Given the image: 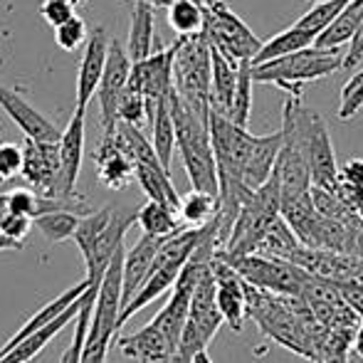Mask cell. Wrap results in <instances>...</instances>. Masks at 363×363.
Returning <instances> with one entry per match:
<instances>
[{"instance_id":"7a4b0ae2","label":"cell","mask_w":363,"mask_h":363,"mask_svg":"<svg viewBox=\"0 0 363 363\" xmlns=\"http://www.w3.org/2000/svg\"><path fill=\"white\" fill-rule=\"evenodd\" d=\"M282 134L301 146L306 161H309L311 183L334 191L341 171L334 156L329 129H326V121L321 119V114L304 106L299 96H289L282 106Z\"/></svg>"},{"instance_id":"4316f807","label":"cell","mask_w":363,"mask_h":363,"mask_svg":"<svg viewBox=\"0 0 363 363\" xmlns=\"http://www.w3.org/2000/svg\"><path fill=\"white\" fill-rule=\"evenodd\" d=\"M314 43H316L314 33L299 28V25H291V28L282 30V33L269 38L267 43L262 45V50H259L257 57L252 60V65H262V62H269V60L284 57V55L299 52V50H304V48H311Z\"/></svg>"},{"instance_id":"6f0895ef","label":"cell","mask_w":363,"mask_h":363,"mask_svg":"<svg viewBox=\"0 0 363 363\" xmlns=\"http://www.w3.org/2000/svg\"><path fill=\"white\" fill-rule=\"evenodd\" d=\"M211 3H216V0H203V5H211Z\"/></svg>"},{"instance_id":"f1b7e54d","label":"cell","mask_w":363,"mask_h":363,"mask_svg":"<svg viewBox=\"0 0 363 363\" xmlns=\"http://www.w3.org/2000/svg\"><path fill=\"white\" fill-rule=\"evenodd\" d=\"M220 208V198L213 193H203L193 188L191 193L181 198V208H178V216H181L186 228H203L208 225L213 218L218 216Z\"/></svg>"},{"instance_id":"bcb514c9","label":"cell","mask_w":363,"mask_h":363,"mask_svg":"<svg viewBox=\"0 0 363 363\" xmlns=\"http://www.w3.org/2000/svg\"><path fill=\"white\" fill-rule=\"evenodd\" d=\"M361 60H363V20H361L359 30H356L354 40L349 43V52L344 55V69H354Z\"/></svg>"},{"instance_id":"d6986e66","label":"cell","mask_w":363,"mask_h":363,"mask_svg":"<svg viewBox=\"0 0 363 363\" xmlns=\"http://www.w3.org/2000/svg\"><path fill=\"white\" fill-rule=\"evenodd\" d=\"M89 287H91L89 279L84 277L79 284H74V287L65 289L62 294H57V296H55V299H50L48 304L43 306V309L35 311V314L30 316V319L25 321V324L20 326L18 331H15V334L10 336V339L5 341L3 346H0V356L8 354V351L13 349L15 344H20V341H23V339H28V336L38 334V331H40V329H45V326H48V324H52V321L57 319V316L62 314V311H67L77 299H82V296H84L86 291H89Z\"/></svg>"},{"instance_id":"b9f144b4","label":"cell","mask_w":363,"mask_h":363,"mask_svg":"<svg viewBox=\"0 0 363 363\" xmlns=\"http://www.w3.org/2000/svg\"><path fill=\"white\" fill-rule=\"evenodd\" d=\"M23 148L15 144H0V181H10L23 173Z\"/></svg>"},{"instance_id":"44dd1931","label":"cell","mask_w":363,"mask_h":363,"mask_svg":"<svg viewBox=\"0 0 363 363\" xmlns=\"http://www.w3.org/2000/svg\"><path fill=\"white\" fill-rule=\"evenodd\" d=\"M84 296H82V299H77L67 311H62V314H60L57 319L52 321V324H48L45 329H40L38 334L23 339L20 344H15L13 349L8 351V354L0 356V363H30L33 359H38V356L43 354L45 346H48L50 341H52L55 336H57L60 331L65 329V326H69V321H74L77 316H79V309H82V304H84Z\"/></svg>"},{"instance_id":"91938a15","label":"cell","mask_w":363,"mask_h":363,"mask_svg":"<svg viewBox=\"0 0 363 363\" xmlns=\"http://www.w3.org/2000/svg\"><path fill=\"white\" fill-rule=\"evenodd\" d=\"M309 3H324V0H309Z\"/></svg>"},{"instance_id":"cb8c5ba5","label":"cell","mask_w":363,"mask_h":363,"mask_svg":"<svg viewBox=\"0 0 363 363\" xmlns=\"http://www.w3.org/2000/svg\"><path fill=\"white\" fill-rule=\"evenodd\" d=\"M136 181L144 188L148 201H158L171 206L173 211L181 208V196H178L176 186L171 181V171L163 166H146V163H136Z\"/></svg>"},{"instance_id":"681fc988","label":"cell","mask_w":363,"mask_h":363,"mask_svg":"<svg viewBox=\"0 0 363 363\" xmlns=\"http://www.w3.org/2000/svg\"><path fill=\"white\" fill-rule=\"evenodd\" d=\"M10 213V196L8 193H0V220Z\"/></svg>"},{"instance_id":"4fadbf2b","label":"cell","mask_w":363,"mask_h":363,"mask_svg":"<svg viewBox=\"0 0 363 363\" xmlns=\"http://www.w3.org/2000/svg\"><path fill=\"white\" fill-rule=\"evenodd\" d=\"M213 274H216V301L225 324L238 334L242 331V321L247 316V282L240 272L216 252L213 257Z\"/></svg>"},{"instance_id":"ab89813d","label":"cell","mask_w":363,"mask_h":363,"mask_svg":"<svg viewBox=\"0 0 363 363\" xmlns=\"http://www.w3.org/2000/svg\"><path fill=\"white\" fill-rule=\"evenodd\" d=\"M10 196V213H20V216L38 218L40 216V193L28 191V188H15L8 193Z\"/></svg>"},{"instance_id":"2e32d148","label":"cell","mask_w":363,"mask_h":363,"mask_svg":"<svg viewBox=\"0 0 363 363\" xmlns=\"http://www.w3.org/2000/svg\"><path fill=\"white\" fill-rule=\"evenodd\" d=\"M136 223V213H119L114 211L111 216L109 225L106 230L101 233V238L96 240L94 250H91L89 259H84V269H86V279H89L91 289L99 291V284H101V277H104L106 267H109L111 257H114L116 250L124 245V238H126V230Z\"/></svg>"},{"instance_id":"db71d44e","label":"cell","mask_w":363,"mask_h":363,"mask_svg":"<svg viewBox=\"0 0 363 363\" xmlns=\"http://www.w3.org/2000/svg\"><path fill=\"white\" fill-rule=\"evenodd\" d=\"M354 354L363 356V334H356V341H354Z\"/></svg>"},{"instance_id":"5bb4252c","label":"cell","mask_w":363,"mask_h":363,"mask_svg":"<svg viewBox=\"0 0 363 363\" xmlns=\"http://www.w3.org/2000/svg\"><path fill=\"white\" fill-rule=\"evenodd\" d=\"M109 45L111 40L106 38L104 28H96L89 33L84 43V52H82L79 72H77V106L74 109L86 111L89 101L94 99L96 89H99L101 74L106 67V57H109Z\"/></svg>"},{"instance_id":"277c9868","label":"cell","mask_w":363,"mask_h":363,"mask_svg":"<svg viewBox=\"0 0 363 363\" xmlns=\"http://www.w3.org/2000/svg\"><path fill=\"white\" fill-rule=\"evenodd\" d=\"M339 69H344V57L339 55V50H324L311 45L299 52L284 55V57L269 60L262 65H252V77L255 82L274 84L287 91L289 96L301 99V86L306 82L324 79Z\"/></svg>"},{"instance_id":"d4e9b609","label":"cell","mask_w":363,"mask_h":363,"mask_svg":"<svg viewBox=\"0 0 363 363\" xmlns=\"http://www.w3.org/2000/svg\"><path fill=\"white\" fill-rule=\"evenodd\" d=\"M136 223L146 235H156V238H171V235L181 233L186 228L178 211H173L171 206L158 201H146L136 211Z\"/></svg>"},{"instance_id":"816d5d0a","label":"cell","mask_w":363,"mask_h":363,"mask_svg":"<svg viewBox=\"0 0 363 363\" xmlns=\"http://www.w3.org/2000/svg\"><path fill=\"white\" fill-rule=\"evenodd\" d=\"M134 3H148V5H153V8H168L173 0H134Z\"/></svg>"},{"instance_id":"7dc6e473","label":"cell","mask_w":363,"mask_h":363,"mask_svg":"<svg viewBox=\"0 0 363 363\" xmlns=\"http://www.w3.org/2000/svg\"><path fill=\"white\" fill-rule=\"evenodd\" d=\"M341 178L349 183H356V186H363V158L346 161L344 168H341Z\"/></svg>"},{"instance_id":"680465c9","label":"cell","mask_w":363,"mask_h":363,"mask_svg":"<svg viewBox=\"0 0 363 363\" xmlns=\"http://www.w3.org/2000/svg\"><path fill=\"white\" fill-rule=\"evenodd\" d=\"M359 218H361V223H363V206H361V211H359Z\"/></svg>"},{"instance_id":"9a60e30c","label":"cell","mask_w":363,"mask_h":363,"mask_svg":"<svg viewBox=\"0 0 363 363\" xmlns=\"http://www.w3.org/2000/svg\"><path fill=\"white\" fill-rule=\"evenodd\" d=\"M0 109L8 114V119L23 131L28 139L35 141H60L62 131L43 114L38 111L20 91L10 89V86L0 84Z\"/></svg>"},{"instance_id":"ee69618b","label":"cell","mask_w":363,"mask_h":363,"mask_svg":"<svg viewBox=\"0 0 363 363\" xmlns=\"http://www.w3.org/2000/svg\"><path fill=\"white\" fill-rule=\"evenodd\" d=\"M334 193L351 208V211H356V213L361 211V206H363V186H356V183H349V181H344V178H339Z\"/></svg>"},{"instance_id":"ac0fdd59","label":"cell","mask_w":363,"mask_h":363,"mask_svg":"<svg viewBox=\"0 0 363 363\" xmlns=\"http://www.w3.org/2000/svg\"><path fill=\"white\" fill-rule=\"evenodd\" d=\"M84 116L86 111L74 109L72 119H69L67 129L60 136V156H62V191L60 196L77 198V178L82 171V161H84Z\"/></svg>"},{"instance_id":"3957f363","label":"cell","mask_w":363,"mask_h":363,"mask_svg":"<svg viewBox=\"0 0 363 363\" xmlns=\"http://www.w3.org/2000/svg\"><path fill=\"white\" fill-rule=\"evenodd\" d=\"M203 228H206V225H203ZM203 228H183L181 233L163 240L151 274H148L146 282L141 284V289L134 294V299L124 306V311H121V316H119V326H124L126 321L134 314H139L144 306L153 304L158 296H163L166 291L173 289V284L178 282L183 267H186V262L193 257L196 247L201 245Z\"/></svg>"},{"instance_id":"f907efd6","label":"cell","mask_w":363,"mask_h":363,"mask_svg":"<svg viewBox=\"0 0 363 363\" xmlns=\"http://www.w3.org/2000/svg\"><path fill=\"white\" fill-rule=\"evenodd\" d=\"M319 363H349V354H334V356H324Z\"/></svg>"},{"instance_id":"836d02e7","label":"cell","mask_w":363,"mask_h":363,"mask_svg":"<svg viewBox=\"0 0 363 363\" xmlns=\"http://www.w3.org/2000/svg\"><path fill=\"white\" fill-rule=\"evenodd\" d=\"M252 84H255L252 62H250V60H242V62H240V77H238V89H235V101H233V109H230L228 119H233L235 124L245 126V129H247L250 111H252Z\"/></svg>"},{"instance_id":"f5cc1de1","label":"cell","mask_w":363,"mask_h":363,"mask_svg":"<svg viewBox=\"0 0 363 363\" xmlns=\"http://www.w3.org/2000/svg\"><path fill=\"white\" fill-rule=\"evenodd\" d=\"M193 363H213V361H211V356H208V349L198 351V354L193 356Z\"/></svg>"},{"instance_id":"7bdbcfd3","label":"cell","mask_w":363,"mask_h":363,"mask_svg":"<svg viewBox=\"0 0 363 363\" xmlns=\"http://www.w3.org/2000/svg\"><path fill=\"white\" fill-rule=\"evenodd\" d=\"M0 228L8 238L18 240V242H25V238L30 235V230L35 228L33 218L28 216H20V213H8L3 220H0Z\"/></svg>"},{"instance_id":"e575fe53","label":"cell","mask_w":363,"mask_h":363,"mask_svg":"<svg viewBox=\"0 0 363 363\" xmlns=\"http://www.w3.org/2000/svg\"><path fill=\"white\" fill-rule=\"evenodd\" d=\"M94 301H96V289H89L84 296V304H82V309H79V316L74 319V336H72V341H69L67 349H65L60 363H79L82 349H84V341H86V331H89V324H91Z\"/></svg>"},{"instance_id":"f6af8a7d","label":"cell","mask_w":363,"mask_h":363,"mask_svg":"<svg viewBox=\"0 0 363 363\" xmlns=\"http://www.w3.org/2000/svg\"><path fill=\"white\" fill-rule=\"evenodd\" d=\"M339 289L351 309L363 319V282H339Z\"/></svg>"},{"instance_id":"d590c367","label":"cell","mask_w":363,"mask_h":363,"mask_svg":"<svg viewBox=\"0 0 363 363\" xmlns=\"http://www.w3.org/2000/svg\"><path fill=\"white\" fill-rule=\"evenodd\" d=\"M349 3H351V0H324V3H316L314 8H311L309 13L301 15L294 25L309 30V33H314L316 38H319V35L324 33V30L329 28V25L334 23L341 13H344V8Z\"/></svg>"},{"instance_id":"8d00e7d4","label":"cell","mask_w":363,"mask_h":363,"mask_svg":"<svg viewBox=\"0 0 363 363\" xmlns=\"http://www.w3.org/2000/svg\"><path fill=\"white\" fill-rule=\"evenodd\" d=\"M363 106V69L356 72L341 89V101H339V119L341 121H351Z\"/></svg>"},{"instance_id":"11a10c76","label":"cell","mask_w":363,"mask_h":363,"mask_svg":"<svg viewBox=\"0 0 363 363\" xmlns=\"http://www.w3.org/2000/svg\"><path fill=\"white\" fill-rule=\"evenodd\" d=\"M349 363H363V356H359V354H351V356H349Z\"/></svg>"},{"instance_id":"c3c4849f","label":"cell","mask_w":363,"mask_h":363,"mask_svg":"<svg viewBox=\"0 0 363 363\" xmlns=\"http://www.w3.org/2000/svg\"><path fill=\"white\" fill-rule=\"evenodd\" d=\"M5 250H23V242L8 238V235L3 233V228H0V252H5Z\"/></svg>"},{"instance_id":"d6a6232c","label":"cell","mask_w":363,"mask_h":363,"mask_svg":"<svg viewBox=\"0 0 363 363\" xmlns=\"http://www.w3.org/2000/svg\"><path fill=\"white\" fill-rule=\"evenodd\" d=\"M82 216L79 213H72V211H55V213H45V216H38L33 220L35 228L43 233V238L48 242L57 245V242H65V240H72L77 225H79Z\"/></svg>"},{"instance_id":"4dcf8cb0","label":"cell","mask_w":363,"mask_h":363,"mask_svg":"<svg viewBox=\"0 0 363 363\" xmlns=\"http://www.w3.org/2000/svg\"><path fill=\"white\" fill-rule=\"evenodd\" d=\"M111 216H114V208H99V211H91V213H86V216H82L79 225H77V230L72 235V242L82 252V259H89L91 250H94L96 240H99L101 233L106 230Z\"/></svg>"},{"instance_id":"603a6c76","label":"cell","mask_w":363,"mask_h":363,"mask_svg":"<svg viewBox=\"0 0 363 363\" xmlns=\"http://www.w3.org/2000/svg\"><path fill=\"white\" fill-rule=\"evenodd\" d=\"M153 38H156V15H153V5L136 3L134 13H131L129 40H126V52H129L131 62H141V60L151 57Z\"/></svg>"},{"instance_id":"9f6ffc18","label":"cell","mask_w":363,"mask_h":363,"mask_svg":"<svg viewBox=\"0 0 363 363\" xmlns=\"http://www.w3.org/2000/svg\"><path fill=\"white\" fill-rule=\"evenodd\" d=\"M74 5H82V3H86V0H72Z\"/></svg>"},{"instance_id":"5b68a950","label":"cell","mask_w":363,"mask_h":363,"mask_svg":"<svg viewBox=\"0 0 363 363\" xmlns=\"http://www.w3.org/2000/svg\"><path fill=\"white\" fill-rule=\"evenodd\" d=\"M213 48L206 33L178 38L173 60V86L178 96L203 119H211Z\"/></svg>"},{"instance_id":"1f68e13d","label":"cell","mask_w":363,"mask_h":363,"mask_svg":"<svg viewBox=\"0 0 363 363\" xmlns=\"http://www.w3.org/2000/svg\"><path fill=\"white\" fill-rule=\"evenodd\" d=\"M299 238H296V233L291 230V225L284 220V216H279L274 220L272 225H269V230L264 233L262 242H259L257 252L259 255H272V257H282V259H289L291 255L296 252V247H299Z\"/></svg>"},{"instance_id":"6da1fadb","label":"cell","mask_w":363,"mask_h":363,"mask_svg":"<svg viewBox=\"0 0 363 363\" xmlns=\"http://www.w3.org/2000/svg\"><path fill=\"white\" fill-rule=\"evenodd\" d=\"M171 114L176 124V151L181 153L183 168L196 191L220 196V176L218 161L213 151L211 124L201 114L191 109L186 101L178 96V91H171Z\"/></svg>"},{"instance_id":"8fae6325","label":"cell","mask_w":363,"mask_h":363,"mask_svg":"<svg viewBox=\"0 0 363 363\" xmlns=\"http://www.w3.org/2000/svg\"><path fill=\"white\" fill-rule=\"evenodd\" d=\"M176 48H178V40L171 48L158 50L151 57L141 60V62H134V67H131L129 86L139 89L141 94L146 96L148 121H151L158 101L168 99L171 91L176 89V86H173V60H176Z\"/></svg>"},{"instance_id":"ba28073f","label":"cell","mask_w":363,"mask_h":363,"mask_svg":"<svg viewBox=\"0 0 363 363\" xmlns=\"http://www.w3.org/2000/svg\"><path fill=\"white\" fill-rule=\"evenodd\" d=\"M220 255V252H218ZM223 257V255H220ZM240 277L247 284L274 294H301L306 282V272L291 259L272 257V255H240V257H225Z\"/></svg>"},{"instance_id":"7c38bea8","label":"cell","mask_w":363,"mask_h":363,"mask_svg":"<svg viewBox=\"0 0 363 363\" xmlns=\"http://www.w3.org/2000/svg\"><path fill=\"white\" fill-rule=\"evenodd\" d=\"M23 173L20 176L40 196H60L62 191V156L60 141L28 139L23 146Z\"/></svg>"},{"instance_id":"60d3db41","label":"cell","mask_w":363,"mask_h":363,"mask_svg":"<svg viewBox=\"0 0 363 363\" xmlns=\"http://www.w3.org/2000/svg\"><path fill=\"white\" fill-rule=\"evenodd\" d=\"M40 15L50 28H60L69 18H74V3L72 0H43Z\"/></svg>"},{"instance_id":"ffe728a7","label":"cell","mask_w":363,"mask_h":363,"mask_svg":"<svg viewBox=\"0 0 363 363\" xmlns=\"http://www.w3.org/2000/svg\"><path fill=\"white\" fill-rule=\"evenodd\" d=\"M163 240L166 238H156V235L144 233L134 247L126 250V255H124V306L134 299V294L141 289V284H144L146 277L151 274L153 262H156Z\"/></svg>"},{"instance_id":"74e56055","label":"cell","mask_w":363,"mask_h":363,"mask_svg":"<svg viewBox=\"0 0 363 363\" xmlns=\"http://www.w3.org/2000/svg\"><path fill=\"white\" fill-rule=\"evenodd\" d=\"M119 121H126V124H134V126H141L144 121H148V101L139 89H134V86H129V89L124 91V96H121Z\"/></svg>"},{"instance_id":"52a82bcc","label":"cell","mask_w":363,"mask_h":363,"mask_svg":"<svg viewBox=\"0 0 363 363\" xmlns=\"http://www.w3.org/2000/svg\"><path fill=\"white\" fill-rule=\"evenodd\" d=\"M124 255L126 247L121 245L111 257L104 277H101L94 311H91V324L89 331H86V344L111 346V339L121 329L119 316L121 309H124Z\"/></svg>"},{"instance_id":"30bf717a","label":"cell","mask_w":363,"mask_h":363,"mask_svg":"<svg viewBox=\"0 0 363 363\" xmlns=\"http://www.w3.org/2000/svg\"><path fill=\"white\" fill-rule=\"evenodd\" d=\"M131 67H134V62H131L126 48L121 43H116V40H111L104 74H101L99 89H96L104 134H111L116 129V124H119V101L124 96V91L129 89Z\"/></svg>"},{"instance_id":"484cf974","label":"cell","mask_w":363,"mask_h":363,"mask_svg":"<svg viewBox=\"0 0 363 363\" xmlns=\"http://www.w3.org/2000/svg\"><path fill=\"white\" fill-rule=\"evenodd\" d=\"M363 20V0H351L349 5L344 8V13L324 30V33L316 38V48H324V50H339L341 45L351 43L359 30Z\"/></svg>"},{"instance_id":"83f0119b","label":"cell","mask_w":363,"mask_h":363,"mask_svg":"<svg viewBox=\"0 0 363 363\" xmlns=\"http://www.w3.org/2000/svg\"><path fill=\"white\" fill-rule=\"evenodd\" d=\"M151 129H153L151 144L156 148L161 163L171 171L173 151H176V124H173V114H171V96L156 104V111L151 116Z\"/></svg>"},{"instance_id":"8992f818","label":"cell","mask_w":363,"mask_h":363,"mask_svg":"<svg viewBox=\"0 0 363 363\" xmlns=\"http://www.w3.org/2000/svg\"><path fill=\"white\" fill-rule=\"evenodd\" d=\"M279 216H282V191H279L277 176L272 173L269 181L262 183L252 193V198L242 206L238 220H235L233 233H230L228 245L218 252L223 257H240V255L257 252L264 233Z\"/></svg>"},{"instance_id":"7402d4cb","label":"cell","mask_w":363,"mask_h":363,"mask_svg":"<svg viewBox=\"0 0 363 363\" xmlns=\"http://www.w3.org/2000/svg\"><path fill=\"white\" fill-rule=\"evenodd\" d=\"M213 48V45H211ZM240 62L220 50L213 48V84H211V109L218 114L230 116L235 101V89H238Z\"/></svg>"},{"instance_id":"e0dca14e","label":"cell","mask_w":363,"mask_h":363,"mask_svg":"<svg viewBox=\"0 0 363 363\" xmlns=\"http://www.w3.org/2000/svg\"><path fill=\"white\" fill-rule=\"evenodd\" d=\"M94 163L101 186L109 188V191H124L136 178L134 158L121 148L114 134H104V141H101L94 153Z\"/></svg>"},{"instance_id":"f546056e","label":"cell","mask_w":363,"mask_h":363,"mask_svg":"<svg viewBox=\"0 0 363 363\" xmlns=\"http://www.w3.org/2000/svg\"><path fill=\"white\" fill-rule=\"evenodd\" d=\"M168 25L178 33V38L201 35L206 28V5L196 0H173L168 5Z\"/></svg>"},{"instance_id":"9c48e42d","label":"cell","mask_w":363,"mask_h":363,"mask_svg":"<svg viewBox=\"0 0 363 363\" xmlns=\"http://www.w3.org/2000/svg\"><path fill=\"white\" fill-rule=\"evenodd\" d=\"M203 33L211 40L213 48L220 50L223 55H228V57L238 60V62H242V60L252 62L264 45L242 23V18H238L223 0L206 5V28H203Z\"/></svg>"},{"instance_id":"f35d334b","label":"cell","mask_w":363,"mask_h":363,"mask_svg":"<svg viewBox=\"0 0 363 363\" xmlns=\"http://www.w3.org/2000/svg\"><path fill=\"white\" fill-rule=\"evenodd\" d=\"M86 38H89V30H86V23L79 18V15H74V18H69L67 23L55 28V40H57V45L65 50V52L79 50L82 45L86 43Z\"/></svg>"}]
</instances>
